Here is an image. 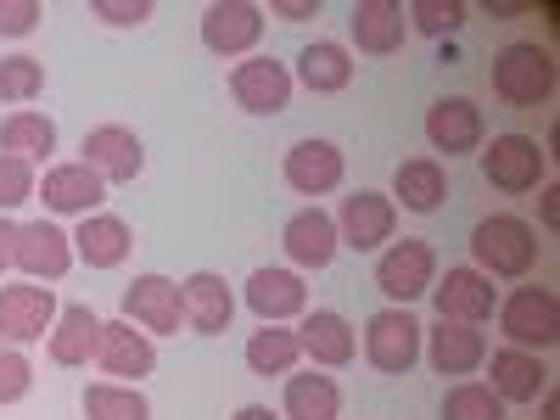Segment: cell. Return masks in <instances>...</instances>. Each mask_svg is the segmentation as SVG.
I'll list each match as a JSON object with an SVG mask.
<instances>
[{
	"mask_svg": "<svg viewBox=\"0 0 560 420\" xmlns=\"http://www.w3.org/2000/svg\"><path fill=\"white\" fill-rule=\"evenodd\" d=\"M258 39H264V7H253V0H213L202 12V45L213 57H253Z\"/></svg>",
	"mask_w": 560,
	"mask_h": 420,
	"instance_id": "8fae6325",
	"label": "cell"
},
{
	"mask_svg": "<svg viewBox=\"0 0 560 420\" xmlns=\"http://www.w3.org/2000/svg\"><path fill=\"white\" fill-rule=\"evenodd\" d=\"M124 319L140 325L147 337H174L179 325H185L179 280H168V275H135L129 292H124Z\"/></svg>",
	"mask_w": 560,
	"mask_h": 420,
	"instance_id": "9c48e42d",
	"label": "cell"
},
{
	"mask_svg": "<svg viewBox=\"0 0 560 420\" xmlns=\"http://www.w3.org/2000/svg\"><path fill=\"white\" fill-rule=\"evenodd\" d=\"M34 163H23V158H7L0 152V213H12V208H23L28 197H34Z\"/></svg>",
	"mask_w": 560,
	"mask_h": 420,
	"instance_id": "74e56055",
	"label": "cell"
},
{
	"mask_svg": "<svg viewBox=\"0 0 560 420\" xmlns=\"http://www.w3.org/2000/svg\"><path fill=\"white\" fill-rule=\"evenodd\" d=\"M538 420H560V393H544L538 398Z\"/></svg>",
	"mask_w": 560,
	"mask_h": 420,
	"instance_id": "f6af8a7d",
	"label": "cell"
},
{
	"mask_svg": "<svg viewBox=\"0 0 560 420\" xmlns=\"http://www.w3.org/2000/svg\"><path fill=\"white\" fill-rule=\"evenodd\" d=\"M448 197V174L438 158H404L393 174V202H404L409 213H438Z\"/></svg>",
	"mask_w": 560,
	"mask_h": 420,
	"instance_id": "f1b7e54d",
	"label": "cell"
},
{
	"mask_svg": "<svg viewBox=\"0 0 560 420\" xmlns=\"http://www.w3.org/2000/svg\"><path fill=\"white\" fill-rule=\"evenodd\" d=\"M12 258H18V219L0 213V275L12 269Z\"/></svg>",
	"mask_w": 560,
	"mask_h": 420,
	"instance_id": "60d3db41",
	"label": "cell"
},
{
	"mask_svg": "<svg viewBox=\"0 0 560 420\" xmlns=\"http://www.w3.org/2000/svg\"><path fill=\"white\" fill-rule=\"evenodd\" d=\"M337 219V242L353 247V253H382L398 230V202L382 197V191H353L342 197V208L331 213Z\"/></svg>",
	"mask_w": 560,
	"mask_h": 420,
	"instance_id": "ba28073f",
	"label": "cell"
},
{
	"mask_svg": "<svg viewBox=\"0 0 560 420\" xmlns=\"http://www.w3.org/2000/svg\"><path fill=\"white\" fill-rule=\"evenodd\" d=\"M471 258H477V269L488 280L493 275L499 280H522L538 264V230L527 219H516V213H493V219H482L471 230Z\"/></svg>",
	"mask_w": 560,
	"mask_h": 420,
	"instance_id": "6da1fadb",
	"label": "cell"
},
{
	"mask_svg": "<svg viewBox=\"0 0 560 420\" xmlns=\"http://www.w3.org/2000/svg\"><path fill=\"white\" fill-rule=\"evenodd\" d=\"M0 152L23 158V163H45L57 152V124L34 107H18V113L0 118Z\"/></svg>",
	"mask_w": 560,
	"mask_h": 420,
	"instance_id": "f546056e",
	"label": "cell"
},
{
	"mask_svg": "<svg viewBox=\"0 0 560 420\" xmlns=\"http://www.w3.org/2000/svg\"><path fill=\"white\" fill-rule=\"evenodd\" d=\"M443 420H504V404L488 382H459L443 398Z\"/></svg>",
	"mask_w": 560,
	"mask_h": 420,
	"instance_id": "e575fe53",
	"label": "cell"
},
{
	"mask_svg": "<svg viewBox=\"0 0 560 420\" xmlns=\"http://www.w3.org/2000/svg\"><path fill=\"white\" fill-rule=\"evenodd\" d=\"M353 73H359V62L337 39H314V45H303V57H298V79H303V90H314V96H337V90L353 84Z\"/></svg>",
	"mask_w": 560,
	"mask_h": 420,
	"instance_id": "83f0119b",
	"label": "cell"
},
{
	"mask_svg": "<svg viewBox=\"0 0 560 420\" xmlns=\"http://www.w3.org/2000/svg\"><path fill=\"white\" fill-rule=\"evenodd\" d=\"M39 90H45V62H39V57H28V51L0 57V102L23 107V102L39 96Z\"/></svg>",
	"mask_w": 560,
	"mask_h": 420,
	"instance_id": "836d02e7",
	"label": "cell"
},
{
	"mask_svg": "<svg viewBox=\"0 0 560 420\" xmlns=\"http://www.w3.org/2000/svg\"><path fill=\"white\" fill-rule=\"evenodd\" d=\"M45 348H51V364L79 370V364L96 359V348H102V319L90 314L84 303H68L57 314V325H51V337H45Z\"/></svg>",
	"mask_w": 560,
	"mask_h": 420,
	"instance_id": "4316f807",
	"label": "cell"
},
{
	"mask_svg": "<svg viewBox=\"0 0 560 420\" xmlns=\"http://www.w3.org/2000/svg\"><path fill=\"white\" fill-rule=\"evenodd\" d=\"M152 12H158L152 0H90V18H102L113 28H140Z\"/></svg>",
	"mask_w": 560,
	"mask_h": 420,
	"instance_id": "f35d334b",
	"label": "cell"
},
{
	"mask_svg": "<svg viewBox=\"0 0 560 420\" xmlns=\"http://www.w3.org/2000/svg\"><path fill=\"white\" fill-rule=\"evenodd\" d=\"M62 303L51 287L39 280H18V287H0V342L7 348H28L39 337H51Z\"/></svg>",
	"mask_w": 560,
	"mask_h": 420,
	"instance_id": "277c9868",
	"label": "cell"
},
{
	"mask_svg": "<svg viewBox=\"0 0 560 420\" xmlns=\"http://www.w3.org/2000/svg\"><path fill=\"white\" fill-rule=\"evenodd\" d=\"M179 308H185V325H191L197 337H219L230 314H236V292H230V280L213 275V269H197L179 280Z\"/></svg>",
	"mask_w": 560,
	"mask_h": 420,
	"instance_id": "e0dca14e",
	"label": "cell"
},
{
	"mask_svg": "<svg viewBox=\"0 0 560 420\" xmlns=\"http://www.w3.org/2000/svg\"><path fill=\"white\" fill-rule=\"evenodd\" d=\"M342 415V387L319 370H292L287 376V420H337Z\"/></svg>",
	"mask_w": 560,
	"mask_h": 420,
	"instance_id": "4dcf8cb0",
	"label": "cell"
},
{
	"mask_svg": "<svg viewBox=\"0 0 560 420\" xmlns=\"http://www.w3.org/2000/svg\"><path fill=\"white\" fill-rule=\"evenodd\" d=\"M236 420H280V415H275L269 404H242V409H236Z\"/></svg>",
	"mask_w": 560,
	"mask_h": 420,
	"instance_id": "ee69618b",
	"label": "cell"
},
{
	"mask_svg": "<svg viewBox=\"0 0 560 420\" xmlns=\"http://www.w3.org/2000/svg\"><path fill=\"white\" fill-rule=\"evenodd\" d=\"M544 224L560 230V185H544Z\"/></svg>",
	"mask_w": 560,
	"mask_h": 420,
	"instance_id": "7bdbcfd3",
	"label": "cell"
},
{
	"mask_svg": "<svg viewBox=\"0 0 560 420\" xmlns=\"http://www.w3.org/2000/svg\"><path fill=\"white\" fill-rule=\"evenodd\" d=\"M79 163H90L107 185H129V179H140V168H147V147H140V135L124 129V124H96L84 135Z\"/></svg>",
	"mask_w": 560,
	"mask_h": 420,
	"instance_id": "4fadbf2b",
	"label": "cell"
},
{
	"mask_svg": "<svg viewBox=\"0 0 560 420\" xmlns=\"http://www.w3.org/2000/svg\"><path fill=\"white\" fill-rule=\"evenodd\" d=\"M84 420H152V404L140 387L96 382V387H84Z\"/></svg>",
	"mask_w": 560,
	"mask_h": 420,
	"instance_id": "d6a6232c",
	"label": "cell"
},
{
	"mask_svg": "<svg viewBox=\"0 0 560 420\" xmlns=\"http://www.w3.org/2000/svg\"><path fill=\"white\" fill-rule=\"evenodd\" d=\"M34 197L51 213L90 219V213H102V202H107V179L90 163H57V168H45V179L34 185Z\"/></svg>",
	"mask_w": 560,
	"mask_h": 420,
	"instance_id": "30bf717a",
	"label": "cell"
},
{
	"mask_svg": "<svg viewBox=\"0 0 560 420\" xmlns=\"http://www.w3.org/2000/svg\"><path fill=\"white\" fill-rule=\"evenodd\" d=\"M280 247H287V258L298 264V269H325L337 258V219L325 213V208H303V213H292L287 219V230H280Z\"/></svg>",
	"mask_w": 560,
	"mask_h": 420,
	"instance_id": "603a6c76",
	"label": "cell"
},
{
	"mask_svg": "<svg viewBox=\"0 0 560 420\" xmlns=\"http://www.w3.org/2000/svg\"><path fill=\"white\" fill-rule=\"evenodd\" d=\"M303 359L298 348V331H287V325H264V331L247 337V370L253 376H292Z\"/></svg>",
	"mask_w": 560,
	"mask_h": 420,
	"instance_id": "1f68e13d",
	"label": "cell"
},
{
	"mask_svg": "<svg viewBox=\"0 0 560 420\" xmlns=\"http://www.w3.org/2000/svg\"><path fill=\"white\" fill-rule=\"evenodd\" d=\"M96 364L102 376L135 387L140 376H152L158 370V342L147 331H135L129 319H102V348H96Z\"/></svg>",
	"mask_w": 560,
	"mask_h": 420,
	"instance_id": "7c38bea8",
	"label": "cell"
},
{
	"mask_svg": "<svg viewBox=\"0 0 560 420\" xmlns=\"http://www.w3.org/2000/svg\"><path fill=\"white\" fill-rule=\"evenodd\" d=\"M298 348H303V359H314L319 370H342V364H353L359 337H353V325H348L337 308H314V314H303V325H298Z\"/></svg>",
	"mask_w": 560,
	"mask_h": 420,
	"instance_id": "44dd1931",
	"label": "cell"
},
{
	"mask_svg": "<svg viewBox=\"0 0 560 420\" xmlns=\"http://www.w3.org/2000/svg\"><path fill=\"white\" fill-rule=\"evenodd\" d=\"M247 308L264 325H287L298 314H308V287L298 269H253L247 275Z\"/></svg>",
	"mask_w": 560,
	"mask_h": 420,
	"instance_id": "ac0fdd59",
	"label": "cell"
},
{
	"mask_svg": "<svg viewBox=\"0 0 560 420\" xmlns=\"http://www.w3.org/2000/svg\"><path fill=\"white\" fill-rule=\"evenodd\" d=\"M427 140H432V152H443V158H471V152L482 147V107L465 102V96L432 102V113H427Z\"/></svg>",
	"mask_w": 560,
	"mask_h": 420,
	"instance_id": "d6986e66",
	"label": "cell"
},
{
	"mask_svg": "<svg viewBox=\"0 0 560 420\" xmlns=\"http://www.w3.org/2000/svg\"><path fill=\"white\" fill-rule=\"evenodd\" d=\"M348 34L364 57H393L409 39V18H404L398 0H359L353 18H348Z\"/></svg>",
	"mask_w": 560,
	"mask_h": 420,
	"instance_id": "7402d4cb",
	"label": "cell"
},
{
	"mask_svg": "<svg viewBox=\"0 0 560 420\" xmlns=\"http://www.w3.org/2000/svg\"><path fill=\"white\" fill-rule=\"evenodd\" d=\"M432 280H438V253H432V242L404 236V242L382 247V258H376V287L393 298V308H409L415 298H427Z\"/></svg>",
	"mask_w": 560,
	"mask_h": 420,
	"instance_id": "5b68a950",
	"label": "cell"
},
{
	"mask_svg": "<svg viewBox=\"0 0 560 420\" xmlns=\"http://www.w3.org/2000/svg\"><path fill=\"white\" fill-rule=\"evenodd\" d=\"M28 387H34V364H28V353L0 342V409L18 404V398H28Z\"/></svg>",
	"mask_w": 560,
	"mask_h": 420,
	"instance_id": "8d00e7d4",
	"label": "cell"
},
{
	"mask_svg": "<svg viewBox=\"0 0 560 420\" xmlns=\"http://www.w3.org/2000/svg\"><path fill=\"white\" fill-rule=\"evenodd\" d=\"M230 96H236V107L247 113H280L292 102V68L275 62V57H247L230 68Z\"/></svg>",
	"mask_w": 560,
	"mask_h": 420,
	"instance_id": "2e32d148",
	"label": "cell"
},
{
	"mask_svg": "<svg viewBox=\"0 0 560 420\" xmlns=\"http://www.w3.org/2000/svg\"><path fill=\"white\" fill-rule=\"evenodd\" d=\"M269 12H275V18H287V23H303V18L319 12V0H275Z\"/></svg>",
	"mask_w": 560,
	"mask_h": 420,
	"instance_id": "b9f144b4",
	"label": "cell"
},
{
	"mask_svg": "<svg viewBox=\"0 0 560 420\" xmlns=\"http://www.w3.org/2000/svg\"><path fill=\"white\" fill-rule=\"evenodd\" d=\"M409 28L427 34V39H454L459 23H465V7L459 0H409Z\"/></svg>",
	"mask_w": 560,
	"mask_h": 420,
	"instance_id": "d590c367",
	"label": "cell"
},
{
	"mask_svg": "<svg viewBox=\"0 0 560 420\" xmlns=\"http://www.w3.org/2000/svg\"><path fill=\"white\" fill-rule=\"evenodd\" d=\"M488 376H493L488 387L499 393V404H538L549 393V370L527 348H499L493 364H488Z\"/></svg>",
	"mask_w": 560,
	"mask_h": 420,
	"instance_id": "d4e9b609",
	"label": "cell"
},
{
	"mask_svg": "<svg viewBox=\"0 0 560 420\" xmlns=\"http://www.w3.org/2000/svg\"><path fill=\"white\" fill-rule=\"evenodd\" d=\"M364 359L382 376H409V364L420 359V319L409 308H376L364 319Z\"/></svg>",
	"mask_w": 560,
	"mask_h": 420,
	"instance_id": "8992f818",
	"label": "cell"
},
{
	"mask_svg": "<svg viewBox=\"0 0 560 420\" xmlns=\"http://www.w3.org/2000/svg\"><path fill=\"white\" fill-rule=\"evenodd\" d=\"M39 18H45L39 0H0V39H23V34H34Z\"/></svg>",
	"mask_w": 560,
	"mask_h": 420,
	"instance_id": "ab89813d",
	"label": "cell"
},
{
	"mask_svg": "<svg viewBox=\"0 0 560 420\" xmlns=\"http://www.w3.org/2000/svg\"><path fill=\"white\" fill-rule=\"evenodd\" d=\"M348 174V158L331 147V140H298L287 152V185L298 197H331Z\"/></svg>",
	"mask_w": 560,
	"mask_h": 420,
	"instance_id": "ffe728a7",
	"label": "cell"
},
{
	"mask_svg": "<svg viewBox=\"0 0 560 420\" xmlns=\"http://www.w3.org/2000/svg\"><path fill=\"white\" fill-rule=\"evenodd\" d=\"M493 96L504 107H544L555 96V57L533 39H516L493 57Z\"/></svg>",
	"mask_w": 560,
	"mask_h": 420,
	"instance_id": "7a4b0ae2",
	"label": "cell"
},
{
	"mask_svg": "<svg viewBox=\"0 0 560 420\" xmlns=\"http://www.w3.org/2000/svg\"><path fill=\"white\" fill-rule=\"evenodd\" d=\"M499 331L510 337V348L544 353L560 342V298L549 287H516L499 303Z\"/></svg>",
	"mask_w": 560,
	"mask_h": 420,
	"instance_id": "3957f363",
	"label": "cell"
},
{
	"mask_svg": "<svg viewBox=\"0 0 560 420\" xmlns=\"http://www.w3.org/2000/svg\"><path fill=\"white\" fill-rule=\"evenodd\" d=\"M427 359L438 376H471L477 364H488V337L477 325H454V319H438L427 331Z\"/></svg>",
	"mask_w": 560,
	"mask_h": 420,
	"instance_id": "cb8c5ba5",
	"label": "cell"
},
{
	"mask_svg": "<svg viewBox=\"0 0 560 420\" xmlns=\"http://www.w3.org/2000/svg\"><path fill=\"white\" fill-rule=\"evenodd\" d=\"M28 280H62L73 269V236L51 219H28L18 224V258H12Z\"/></svg>",
	"mask_w": 560,
	"mask_h": 420,
	"instance_id": "9a60e30c",
	"label": "cell"
},
{
	"mask_svg": "<svg viewBox=\"0 0 560 420\" xmlns=\"http://www.w3.org/2000/svg\"><path fill=\"white\" fill-rule=\"evenodd\" d=\"M432 303H438V319L482 325V319H493L499 292H493V280L482 269H448L443 280H432Z\"/></svg>",
	"mask_w": 560,
	"mask_h": 420,
	"instance_id": "5bb4252c",
	"label": "cell"
},
{
	"mask_svg": "<svg viewBox=\"0 0 560 420\" xmlns=\"http://www.w3.org/2000/svg\"><path fill=\"white\" fill-rule=\"evenodd\" d=\"M482 174L488 185H499V191L522 197V191H538L544 174H549V158L533 135H493V147L482 152Z\"/></svg>",
	"mask_w": 560,
	"mask_h": 420,
	"instance_id": "52a82bcc",
	"label": "cell"
},
{
	"mask_svg": "<svg viewBox=\"0 0 560 420\" xmlns=\"http://www.w3.org/2000/svg\"><path fill=\"white\" fill-rule=\"evenodd\" d=\"M129 247H135V230L118 213H90L73 230V258H84L90 269H118L129 258Z\"/></svg>",
	"mask_w": 560,
	"mask_h": 420,
	"instance_id": "484cf974",
	"label": "cell"
}]
</instances>
